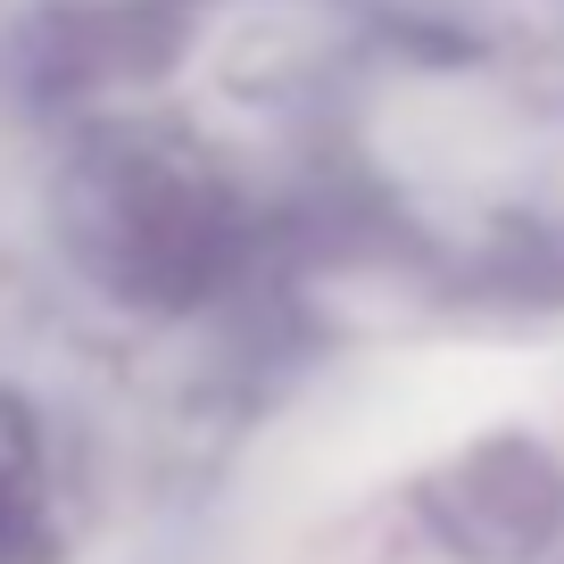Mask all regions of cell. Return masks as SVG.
Segmentation results:
<instances>
[{
	"label": "cell",
	"instance_id": "6da1fadb",
	"mask_svg": "<svg viewBox=\"0 0 564 564\" xmlns=\"http://www.w3.org/2000/svg\"><path fill=\"white\" fill-rule=\"evenodd\" d=\"M25 507H34V490H25V457H18V432L0 423V564L25 547Z\"/></svg>",
	"mask_w": 564,
	"mask_h": 564
}]
</instances>
